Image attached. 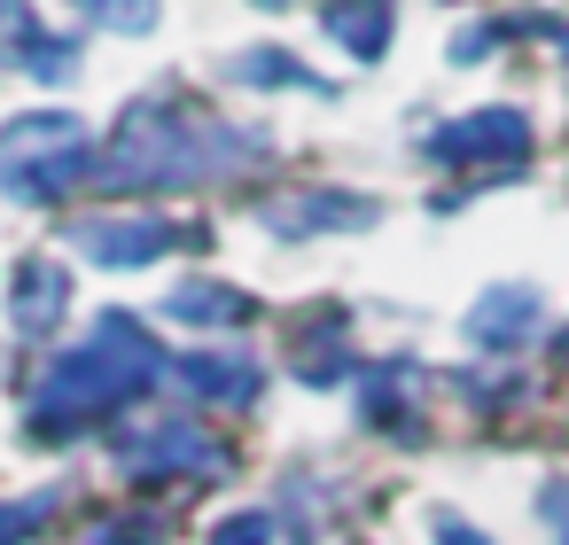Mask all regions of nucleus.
Listing matches in <instances>:
<instances>
[{"instance_id":"obj_1","label":"nucleus","mask_w":569,"mask_h":545,"mask_svg":"<svg viewBox=\"0 0 569 545\" xmlns=\"http://www.w3.org/2000/svg\"><path fill=\"white\" fill-rule=\"evenodd\" d=\"M258 157H266L258 133H242V125H227V118H211L180 94H141L118 118L94 180L102 188H203V180H227Z\"/></svg>"},{"instance_id":"obj_2","label":"nucleus","mask_w":569,"mask_h":545,"mask_svg":"<svg viewBox=\"0 0 569 545\" xmlns=\"http://www.w3.org/2000/svg\"><path fill=\"white\" fill-rule=\"evenodd\" d=\"M157 382H172V351L133 320V312H102L94 335H79L71 351H56V366L40 374V405H32V428L40 436H71L87 421H110L126 413L133 397H149Z\"/></svg>"},{"instance_id":"obj_3","label":"nucleus","mask_w":569,"mask_h":545,"mask_svg":"<svg viewBox=\"0 0 569 545\" xmlns=\"http://www.w3.org/2000/svg\"><path fill=\"white\" fill-rule=\"evenodd\" d=\"M102 164L87 118L71 110H24L0 125V195L17 203H63L71 188H87Z\"/></svg>"},{"instance_id":"obj_4","label":"nucleus","mask_w":569,"mask_h":545,"mask_svg":"<svg viewBox=\"0 0 569 545\" xmlns=\"http://www.w3.org/2000/svg\"><path fill=\"white\" fill-rule=\"evenodd\" d=\"M421 157H429V164H460V172H476V164H522V157H530V118L507 110V102L468 110V118L437 125V133L421 141Z\"/></svg>"},{"instance_id":"obj_5","label":"nucleus","mask_w":569,"mask_h":545,"mask_svg":"<svg viewBox=\"0 0 569 545\" xmlns=\"http://www.w3.org/2000/svg\"><path fill=\"white\" fill-rule=\"evenodd\" d=\"M71 242H79L102 273H141V265H157V258L180 242V226L157 219V211H110V219H79Z\"/></svg>"},{"instance_id":"obj_6","label":"nucleus","mask_w":569,"mask_h":545,"mask_svg":"<svg viewBox=\"0 0 569 545\" xmlns=\"http://www.w3.org/2000/svg\"><path fill=\"white\" fill-rule=\"evenodd\" d=\"M118 452H126V467H133L141 483H157V475H219V467H227V444L203 436L196 421H157V428L126 436Z\"/></svg>"},{"instance_id":"obj_7","label":"nucleus","mask_w":569,"mask_h":545,"mask_svg":"<svg viewBox=\"0 0 569 545\" xmlns=\"http://www.w3.org/2000/svg\"><path fill=\"white\" fill-rule=\"evenodd\" d=\"M0 71H32L40 87H63L79 71V40L48 32L32 0H0Z\"/></svg>"},{"instance_id":"obj_8","label":"nucleus","mask_w":569,"mask_h":545,"mask_svg":"<svg viewBox=\"0 0 569 545\" xmlns=\"http://www.w3.org/2000/svg\"><path fill=\"white\" fill-rule=\"evenodd\" d=\"M63 312H71V273H63L56 258H24L17 281H9V320H17V335L48 343V335L63 327Z\"/></svg>"},{"instance_id":"obj_9","label":"nucleus","mask_w":569,"mask_h":545,"mask_svg":"<svg viewBox=\"0 0 569 545\" xmlns=\"http://www.w3.org/2000/svg\"><path fill=\"white\" fill-rule=\"evenodd\" d=\"M530 327H538V289H522V281L483 289L476 312H468V343H476V351H515Z\"/></svg>"},{"instance_id":"obj_10","label":"nucleus","mask_w":569,"mask_h":545,"mask_svg":"<svg viewBox=\"0 0 569 545\" xmlns=\"http://www.w3.org/2000/svg\"><path fill=\"white\" fill-rule=\"evenodd\" d=\"M172 382L196 390L203 405H250L258 397V359H242V351H188V359H172Z\"/></svg>"},{"instance_id":"obj_11","label":"nucleus","mask_w":569,"mask_h":545,"mask_svg":"<svg viewBox=\"0 0 569 545\" xmlns=\"http://www.w3.org/2000/svg\"><path fill=\"white\" fill-rule=\"evenodd\" d=\"M320 32H328L343 55H359V63H382L398 17H390V0H328V9H320Z\"/></svg>"},{"instance_id":"obj_12","label":"nucleus","mask_w":569,"mask_h":545,"mask_svg":"<svg viewBox=\"0 0 569 545\" xmlns=\"http://www.w3.org/2000/svg\"><path fill=\"white\" fill-rule=\"evenodd\" d=\"M375 219V203L367 195H289V203H273L266 211V226L273 234H328V226H367Z\"/></svg>"},{"instance_id":"obj_13","label":"nucleus","mask_w":569,"mask_h":545,"mask_svg":"<svg viewBox=\"0 0 569 545\" xmlns=\"http://www.w3.org/2000/svg\"><path fill=\"white\" fill-rule=\"evenodd\" d=\"M164 312H172L180 327H242V320H250V296L227 289V281H180V289L164 296Z\"/></svg>"},{"instance_id":"obj_14","label":"nucleus","mask_w":569,"mask_h":545,"mask_svg":"<svg viewBox=\"0 0 569 545\" xmlns=\"http://www.w3.org/2000/svg\"><path fill=\"white\" fill-rule=\"evenodd\" d=\"M234 79H242V87H266V94H281V87L328 94V79H320L312 63H297L289 48H242V55H234Z\"/></svg>"},{"instance_id":"obj_15","label":"nucleus","mask_w":569,"mask_h":545,"mask_svg":"<svg viewBox=\"0 0 569 545\" xmlns=\"http://www.w3.org/2000/svg\"><path fill=\"white\" fill-rule=\"evenodd\" d=\"M71 9H79L87 24H102V32H126V40L157 32V0H71Z\"/></svg>"},{"instance_id":"obj_16","label":"nucleus","mask_w":569,"mask_h":545,"mask_svg":"<svg viewBox=\"0 0 569 545\" xmlns=\"http://www.w3.org/2000/svg\"><path fill=\"white\" fill-rule=\"evenodd\" d=\"M203 545H273V522H266V514H234V522H219Z\"/></svg>"},{"instance_id":"obj_17","label":"nucleus","mask_w":569,"mask_h":545,"mask_svg":"<svg viewBox=\"0 0 569 545\" xmlns=\"http://www.w3.org/2000/svg\"><path fill=\"white\" fill-rule=\"evenodd\" d=\"M437 545H491V537L468 529V522H452V514H437Z\"/></svg>"},{"instance_id":"obj_18","label":"nucleus","mask_w":569,"mask_h":545,"mask_svg":"<svg viewBox=\"0 0 569 545\" xmlns=\"http://www.w3.org/2000/svg\"><path fill=\"white\" fill-rule=\"evenodd\" d=\"M32 529V506H0V545H17Z\"/></svg>"},{"instance_id":"obj_19","label":"nucleus","mask_w":569,"mask_h":545,"mask_svg":"<svg viewBox=\"0 0 569 545\" xmlns=\"http://www.w3.org/2000/svg\"><path fill=\"white\" fill-rule=\"evenodd\" d=\"M553 522H561V545H569V491H553Z\"/></svg>"},{"instance_id":"obj_20","label":"nucleus","mask_w":569,"mask_h":545,"mask_svg":"<svg viewBox=\"0 0 569 545\" xmlns=\"http://www.w3.org/2000/svg\"><path fill=\"white\" fill-rule=\"evenodd\" d=\"M258 9H289V0H258Z\"/></svg>"}]
</instances>
